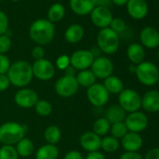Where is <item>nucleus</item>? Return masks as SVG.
<instances>
[{
  "label": "nucleus",
  "mask_w": 159,
  "mask_h": 159,
  "mask_svg": "<svg viewBox=\"0 0 159 159\" xmlns=\"http://www.w3.org/2000/svg\"><path fill=\"white\" fill-rule=\"evenodd\" d=\"M15 146L2 145L0 147V159H19Z\"/></svg>",
  "instance_id": "obj_34"
},
{
  "label": "nucleus",
  "mask_w": 159,
  "mask_h": 159,
  "mask_svg": "<svg viewBox=\"0 0 159 159\" xmlns=\"http://www.w3.org/2000/svg\"><path fill=\"white\" fill-rule=\"evenodd\" d=\"M75 78L77 80V83H78L79 86L85 87V88H89L90 86L95 84L96 81H97V78L95 77V75L91 71V69H85V70L79 71L76 74Z\"/></svg>",
  "instance_id": "obj_26"
},
{
  "label": "nucleus",
  "mask_w": 159,
  "mask_h": 159,
  "mask_svg": "<svg viewBox=\"0 0 159 159\" xmlns=\"http://www.w3.org/2000/svg\"><path fill=\"white\" fill-rule=\"evenodd\" d=\"M33 76L42 82L52 80L55 74V66L48 59H40L34 62L32 65Z\"/></svg>",
  "instance_id": "obj_9"
},
{
  "label": "nucleus",
  "mask_w": 159,
  "mask_h": 159,
  "mask_svg": "<svg viewBox=\"0 0 159 159\" xmlns=\"http://www.w3.org/2000/svg\"><path fill=\"white\" fill-rule=\"evenodd\" d=\"M11 65V60L6 54H0V75L7 74Z\"/></svg>",
  "instance_id": "obj_37"
},
{
  "label": "nucleus",
  "mask_w": 159,
  "mask_h": 159,
  "mask_svg": "<svg viewBox=\"0 0 159 159\" xmlns=\"http://www.w3.org/2000/svg\"><path fill=\"white\" fill-rule=\"evenodd\" d=\"M118 105L126 113L138 111L141 109V96L134 89L125 88L118 95Z\"/></svg>",
  "instance_id": "obj_6"
},
{
  "label": "nucleus",
  "mask_w": 159,
  "mask_h": 159,
  "mask_svg": "<svg viewBox=\"0 0 159 159\" xmlns=\"http://www.w3.org/2000/svg\"><path fill=\"white\" fill-rule=\"evenodd\" d=\"M143 159H159V147H153L147 151Z\"/></svg>",
  "instance_id": "obj_42"
},
{
  "label": "nucleus",
  "mask_w": 159,
  "mask_h": 159,
  "mask_svg": "<svg viewBox=\"0 0 159 159\" xmlns=\"http://www.w3.org/2000/svg\"><path fill=\"white\" fill-rule=\"evenodd\" d=\"M125 27H126L125 23L121 18H113L111 25H110V28L112 29L117 34L123 33L125 30Z\"/></svg>",
  "instance_id": "obj_35"
},
{
  "label": "nucleus",
  "mask_w": 159,
  "mask_h": 159,
  "mask_svg": "<svg viewBox=\"0 0 159 159\" xmlns=\"http://www.w3.org/2000/svg\"><path fill=\"white\" fill-rule=\"evenodd\" d=\"M55 29L52 23L46 19L36 20L29 27V37L38 45L49 44L54 38Z\"/></svg>",
  "instance_id": "obj_2"
},
{
  "label": "nucleus",
  "mask_w": 159,
  "mask_h": 159,
  "mask_svg": "<svg viewBox=\"0 0 159 159\" xmlns=\"http://www.w3.org/2000/svg\"><path fill=\"white\" fill-rule=\"evenodd\" d=\"M31 55H32V57L35 59V61L40 60V59H43V58H44L45 51H44V49H43L41 46L38 45V46H36V47L33 48V50H32V52H31Z\"/></svg>",
  "instance_id": "obj_40"
},
{
  "label": "nucleus",
  "mask_w": 159,
  "mask_h": 159,
  "mask_svg": "<svg viewBox=\"0 0 159 159\" xmlns=\"http://www.w3.org/2000/svg\"><path fill=\"white\" fill-rule=\"evenodd\" d=\"M7 76L11 85L18 88H25L31 84L34 78L32 66L27 61H16L11 65Z\"/></svg>",
  "instance_id": "obj_1"
},
{
  "label": "nucleus",
  "mask_w": 159,
  "mask_h": 159,
  "mask_svg": "<svg viewBox=\"0 0 159 159\" xmlns=\"http://www.w3.org/2000/svg\"><path fill=\"white\" fill-rule=\"evenodd\" d=\"M64 72H65V75H66V76L75 77V76H76V72H77V70H76L72 66H68L64 70Z\"/></svg>",
  "instance_id": "obj_47"
},
{
  "label": "nucleus",
  "mask_w": 159,
  "mask_h": 159,
  "mask_svg": "<svg viewBox=\"0 0 159 159\" xmlns=\"http://www.w3.org/2000/svg\"><path fill=\"white\" fill-rule=\"evenodd\" d=\"M36 112L42 117H47L49 116L52 111V106L48 100L44 99H39V101L36 103L34 107Z\"/></svg>",
  "instance_id": "obj_32"
},
{
  "label": "nucleus",
  "mask_w": 159,
  "mask_h": 159,
  "mask_svg": "<svg viewBox=\"0 0 159 159\" xmlns=\"http://www.w3.org/2000/svg\"><path fill=\"white\" fill-rule=\"evenodd\" d=\"M11 47V39L8 35L0 36V54L7 53Z\"/></svg>",
  "instance_id": "obj_36"
},
{
  "label": "nucleus",
  "mask_w": 159,
  "mask_h": 159,
  "mask_svg": "<svg viewBox=\"0 0 159 159\" xmlns=\"http://www.w3.org/2000/svg\"><path fill=\"white\" fill-rule=\"evenodd\" d=\"M84 159H106V157L103 152L97 151V152H88V154L86 155Z\"/></svg>",
  "instance_id": "obj_45"
},
{
  "label": "nucleus",
  "mask_w": 159,
  "mask_h": 159,
  "mask_svg": "<svg viewBox=\"0 0 159 159\" xmlns=\"http://www.w3.org/2000/svg\"><path fill=\"white\" fill-rule=\"evenodd\" d=\"M136 68H137V66H136V65H133V64H131V65L128 66V70H129L130 73H134V74H135Z\"/></svg>",
  "instance_id": "obj_49"
},
{
  "label": "nucleus",
  "mask_w": 159,
  "mask_h": 159,
  "mask_svg": "<svg viewBox=\"0 0 159 159\" xmlns=\"http://www.w3.org/2000/svg\"><path fill=\"white\" fill-rule=\"evenodd\" d=\"M135 75L139 84L144 86L151 87L157 84L159 69L153 63L149 61H143L142 63L137 65Z\"/></svg>",
  "instance_id": "obj_5"
},
{
  "label": "nucleus",
  "mask_w": 159,
  "mask_h": 159,
  "mask_svg": "<svg viewBox=\"0 0 159 159\" xmlns=\"http://www.w3.org/2000/svg\"><path fill=\"white\" fill-rule=\"evenodd\" d=\"M65 13H66L65 7L60 3H55V4L52 5L49 9L48 20L52 24L60 22L64 18Z\"/></svg>",
  "instance_id": "obj_29"
},
{
  "label": "nucleus",
  "mask_w": 159,
  "mask_h": 159,
  "mask_svg": "<svg viewBox=\"0 0 159 159\" xmlns=\"http://www.w3.org/2000/svg\"><path fill=\"white\" fill-rule=\"evenodd\" d=\"M98 48L106 54H113L119 49V35L110 27L101 29L97 37Z\"/></svg>",
  "instance_id": "obj_4"
},
{
  "label": "nucleus",
  "mask_w": 159,
  "mask_h": 159,
  "mask_svg": "<svg viewBox=\"0 0 159 159\" xmlns=\"http://www.w3.org/2000/svg\"><path fill=\"white\" fill-rule=\"evenodd\" d=\"M11 1H13V2H17V1H19V0H11Z\"/></svg>",
  "instance_id": "obj_51"
},
{
  "label": "nucleus",
  "mask_w": 159,
  "mask_h": 159,
  "mask_svg": "<svg viewBox=\"0 0 159 159\" xmlns=\"http://www.w3.org/2000/svg\"><path fill=\"white\" fill-rule=\"evenodd\" d=\"M157 59H158V61H159V49H158V51H157Z\"/></svg>",
  "instance_id": "obj_50"
},
{
  "label": "nucleus",
  "mask_w": 159,
  "mask_h": 159,
  "mask_svg": "<svg viewBox=\"0 0 159 159\" xmlns=\"http://www.w3.org/2000/svg\"><path fill=\"white\" fill-rule=\"evenodd\" d=\"M0 1H2V0H0Z\"/></svg>",
  "instance_id": "obj_53"
},
{
  "label": "nucleus",
  "mask_w": 159,
  "mask_h": 159,
  "mask_svg": "<svg viewBox=\"0 0 159 159\" xmlns=\"http://www.w3.org/2000/svg\"><path fill=\"white\" fill-rule=\"evenodd\" d=\"M106 90L109 92V94H113V95H119L124 89V83L123 81L118 78L117 76L111 75L108 77L107 79L104 80V83L102 84Z\"/></svg>",
  "instance_id": "obj_24"
},
{
  "label": "nucleus",
  "mask_w": 159,
  "mask_h": 159,
  "mask_svg": "<svg viewBox=\"0 0 159 159\" xmlns=\"http://www.w3.org/2000/svg\"><path fill=\"white\" fill-rule=\"evenodd\" d=\"M141 108L149 113L159 111V91L150 90L141 96Z\"/></svg>",
  "instance_id": "obj_18"
},
{
  "label": "nucleus",
  "mask_w": 159,
  "mask_h": 159,
  "mask_svg": "<svg viewBox=\"0 0 159 159\" xmlns=\"http://www.w3.org/2000/svg\"><path fill=\"white\" fill-rule=\"evenodd\" d=\"M15 149L19 154V156L22 157H28L30 156L34 151H35V146L33 141L28 139V138H24L22 139L15 146Z\"/></svg>",
  "instance_id": "obj_27"
},
{
  "label": "nucleus",
  "mask_w": 159,
  "mask_h": 159,
  "mask_svg": "<svg viewBox=\"0 0 159 159\" xmlns=\"http://www.w3.org/2000/svg\"><path fill=\"white\" fill-rule=\"evenodd\" d=\"M26 127L16 122H7L0 125V142L3 145H16L25 137Z\"/></svg>",
  "instance_id": "obj_3"
},
{
  "label": "nucleus",
  "mask_w": 159,
  "mask_h": 159,
  "mask_svg": "<svg viewBox=\"0 0 159 159\" xmlns=\"http://www.w3.org/2000/svg\"><path fill=\"white\" fill-rule=\"evenodd\" d=\"M128 15L134 20H142L148 15V4L145 0H128L126 4Z\"/></svg>",
  "instance_id": "obj_15"
},
{
  "label": "nucleus",
  "mask_w": 159,
  "mask_h": 159,
  "mask_svg": "<svg viewBox=\"0 0 159 159\" xmlns=\"http://www.w3.org/2000/svg\"><path fill=\"white\" fill-rule=\"evenodd\" d=\"M79 84L75 77L64 75L54 84V91L61 98H70L76 95L79 90Z\"/></svg>",
  "instance_id": "obj_7"
},
{
  "label": "nucleus",
  "mask_w": 159,
  "mask_h": 159,
  "mask_svg": "<svg viewBox=\"0 0 159 159\" xmlns=\"http://www.w3.org/2000/svg\"><path fill=\"white\" fill-rule=\"evenodd\" d=\"M9 28V19L5 12L0 11V36L5 35Z\"/></svg>",
  "instance_id": "obj_38"
},
{
  "label": "nucleus",
  "mask_w": 159,
  "mask_h": 159,
  "mask_svg": "<svg viewBox=\"0 0 159 159\" xmlns=\"http://www.w3.org/2000/svg\"><path fill=\"white\" fill-rule=\"evenodd\" d=\"M110 129L111 124L105 117L98 118L93 124V132L98 135L99 137L107 136V134L110 133Z\"/></svg>",
  "instance_id": "obj_31"
},
{
  "label": "nucleus",
  "mask_w": 159,
  "mask_h": 159,
  "mask_svg": "<svg viewBox=\"0 0 159 159\" xmlns=\"http://www.w3.org/2000/svg\"><path fill=\"white\" fill-rule=\"evenodd\" d=\"M119 159H143V156L139 152H125Z\"/></svg>",
  "instance_id": "obj_41"
},
{
  "label": "nucleus",
  "mask_w": 159,
  "mask_h": 159,
  "mask_svg": "<svg viewBox=\"0 0 159 159\" xmlns=\"http://www.w3.org/2000/svg\"><path fill=\"white\" fill-rule=\"evenodd\" d=\"M120 145L125 152H139L143 146V139L139 133L127 132L121 139Z\"/></svg>",
  "instance_id": "obj_19"
},
{
  "label": "nucleus",
  "mask_w": 159,
  "mask_h": 159,
  "mask_svg": "<svg viewBox=\"0 0 159 159\" xmlns=\"http://www.w3.org/2000/svg\"><path fill=\"white\" fill-rule=\"evenodd\" d=\"M72 11L78 15H87L96 8V0H70Z\"/></svg>",
  "instance_id": "obj_20"
},
{
  "label": "nucleus",
  "mask_w": 159,
  "mask_h": 159,
  "mask_svg": "<svg viewBox=\"0 0 159 159\" xmlns=\"http://www.w3.org/2000/svg\"><path fill=\"white\" fill-rule=\"evenodd\" d=\"M112 3L118 7H123V6H126L128 0H111Z\"/></svg>",
  "instance_id": "obj_48"
},
{
  "label": "nucleus",
  "mask_w": 159,
  "mask_h": 159,
  "mask_svg": "<svg viewBox=\"0 0 159 159\" xmlns=\"http://www.w3.org/2000/svg\"><path fill=\"white\" fill-rule=\"evenodd\" d=\"M128 132L140 133L144 131L149 125V119L145 112L138 111L135 112L127 113L124 121Z\"/></svg>",
  "instance_id": "obj_8"
},
{
  "label": "nucleus",
  "mask_w": 159,
  "mask_h": 159,
  "mask_svg": "<svg viewBox=\"0 0 159 159\" xmlns=\"http://www.w3.org/2000/svg\"><path fill=\"white\" fill-rule=\"evenodd\" d=\"M101 139V137H99L93 131H86L80 137V145L84 151L88 152H97L100 149Z\"/></svg>",
  "instance_id": "obj_17"
},
{
  "label": "nucleus",
  "mask_w": 159,
  "mask_h": 159,
  "mask_svg": "<svg viewBox=\"0 0 159 159\" xmlns=\"http://www.w3.org/2000/svg\"><path fill=\"white\" fill-rule=\"evenodd\" d=\"M111 3V0H96V7H104L109 9Z\"/></svg>",
  "instance_id": "obj_46"
},
{
  "label": "nucleus",
  "mask_w": 159,
  "mask_h": 159,
  "mask_svg": "<svg viewBox=\"0 0 159 159\" xmlns=\"http://www.w3.org/2000/svg\"><path fill=\"white\" fill-rule=\"evenodd\" d=\"M113 69L114 66L112 61L106 56L96 57L91 66V71L94 73L95 77L99 80H105L111 76Z\"/></svg>",
  "instance_id": "obj_12"
},
{
  "label": "nucleus",
  "mask_w": 159,
  "mask_h": 159,
  "mask_svg": "<svg viewBox=\"0 0 159 159\" xmlns=\"http://www.w3.org/2000/svg\"><path fill=\"white\" fill-rule=\"evenodd\" d=\"M11 85L10 80L7 76V74L0 75V92L6 91Z\"/></svg>",
  "instance_id": "obj_43"
},
{
  "label": "nucleus",
  "mask_w": 159,
  "mask_h": 159,
  "mask_svg": "<svg viewBox=\"0 0 159 159\" xmlns=\"http://www.w3.org/2000/svg\"><path fill=\"white\" fill-rule=\"evenodd\" d=\"M93 52L89 50H79L74 52L69 57L70 66H72L76 70L82 71L89 69L95 60Z\"/></svg>",
  "instance_id": "obj_10"
},
{
  "label": "nucleus",
  "mask_w": 159,
  "mask_h": 159,
  "mask_svg": "<svg viewBox=\"0 0 159 159\" xmlns=\"http://www.w3.org/2000/svg\"><path fill=\"white\" fill-rule=\"evenodd\" d=\"M86 97L88 101L95 107L105 106L110 99V94L102 84H95L87 88Z\"/></svg>",
  "instance_id": "obj_11"
},
{
  "label": "nucleus",
  "mask_w": 159,
  "mask_h": 159,
  "mask_svg": "<svg viewBox=\"0 0 159 159\" xmlns=\"http://www.w3.org/2000/svg\"><path fill=\"white\" fill-rule=\"evenodd\" d=\"M55 66L57 68L59 69H62V70H65L68 66H70V60H69V57L66 54H63V55H60L57 59H56V62H55Z\"/></svg>",
  "instance_id": "obj_39"
},
{
  "label": "nucleus",
  "mask_w": 159,
  "mask_h": 159,
  "mask_svg": "<svg viewBox=\"0 0 159 159\" xmlns=\"http://www.w3.org/2000/svg\"><path fill=\"white\" fill-rule=\"evenodd\" d=\"M126 114L127 113L118 104H114L110 106L106 110L104 117L109 121L111 125H112V124L124 122L126 117Z\"/></svg>",
  "instance_id": "obj_22"
},
{
  "label": "nucleus",
  "mask_w": 159,
  "mask_h": 159,
  "mask_svg": "<svg viewBox=\"0 0 159 159\" xmlns=\"http://www.w3.org/2000/svg\"><path fill=\"white\" fill-rule=\"evenodd\" d=\"M126 55L128 60L133 65H139L142 63L145 59V50L144 47L139 43H132L127 47Z\"/></svg>",
  "instance_id": "obj_21"
},
{
  "label": "nucleus",
  "mask_w": 159,
  "mask_h": 159,
  "mask_svg": "<svg viewBox=\"0 0 159 159\" xmlns=\"http://www.w3.org/2000/svg\"><path fill=\"white\" fill-rule=\"evenodd\" d=\"M90 14L92 23L101 29L109 27L113 19L111 11L104 7H96Z\"/></svg>",
  "instance_id": "obj_14"
},
{
  "label": "nucleus",
  "mask_w": 159,
  "mask_h": 159,
  "mask_svg": "<svg viewBox=\"0 0 159 159\" xmlns=\"http://www.w3.org/2000/svg\"><path fill=\"white\" fill-rule=\"evenodd\" d=\"M14 101L20 108L31 109L34 108L36 103L39 101V96L35 90L25 87L16 92L14 96Z\"/></svg>",
  "instance_id": "obj_13"
},
{
  "label": "nucleus",
  "mask_w": 159,
  "mask_h": 159,
  "mask_svg": "<svg viewBox=\"0 0 159 159\" xmlns=\"http://www.w3.org/2000/svg\"><path fill=\"white\" fill-rule=\"evenodd\" d=\"M139 40L143 47L147 49H156L159 47V31L154 27L146 26L140 31Z\"/></svg>",
  "instance_id": "obj_16"
},
{
  "label": "nucleus",
  "mask_w": 159,
  "mask_h": 159,
  "mask_svg": "<svg viewBox=\"0 0 159 159\" xmlns=\"http://www.w3.org/2000/svg\"><path fill=\"white\" fill-rule=\"evenodd\" d=\"M61 137H62V133L57 125H49L44 130V139L48 144L56 145V143L60 141Z\"/></svg>",
  "instance_id": "obj_28"
},
{
  "label": "nucleus",
  "mask_w": 159,
  "mask_h": 159,
  "mask_svg": "<svg viewBox=\"0 0 159 159\" xmlns=\"http://www.w3.org/2000/svg\"><path fill=\"white\" fill-rule=\"evenodd\" d=\"M59 150L56 145L45 144L39 147L36 152V159H57Z\"/></svg>",
  "instance_id": "obj_25"
},
{
  "label": "nucleus",
  "mask_w": 159,
  "mask_h": 159,
  "mask_svg": "<svg viewBox=\"0 0 159 159\" xmlns=\"http://www.w3.org/2000/svg\"><path fill=\"white\" fill-rule=\"evenodd\" d=\"M127 132H128V130L124 122L111 125V129H110L111 136L117 139H122L126 135Z\"/></svg>",
  "instance_id": "obj_33"
},
{
  "label": "nucleus",
  "mask_w": 159,
  "mask_h": 159,
  "mask_svg": "<svg viewBox=\"0 0 159 159\" xmlns=\"http://www.w3.org/2000/svg\"><path fill=\"white\" fill-rule=\"evenodd\" d=\"M84 36V29L81 25H71L65 32V39L71 44H75L81 41Z\"/></svg>",
  "instance_id": "obj_23"
},
{
  "label": "nucleus",
  "mask_w": 159,
  "mask_h": 159,
  "mask_svg": "<svg viewBox=\"0 0 159 159\" xmlns=\"http://www.w3.org/2000/svg\"><path fill=\"white\" fill-rule=\"evenodd\" d=\"M157 84L159 85V77H158V80H157Z\"/></svg>",
  "instance_id": "obj_52"
},
{
  "label": "nucleus",
  "mask_w": 159,
  "mask_h": 159,
  "mask_svg": "<svg viewBox=\"0 0 159 159\" xmlns=\"http://www.w3.org/2000/svg\"><path fill=\"white\" fill-rule=\"evenodd\" d=\"M120 141L119 139L111 137V136H105L101 139V145L100 149H102L106 152H115L120 148Z\"/></svg>",
  "instance_id": "obj_30"
},
{
  "label": "nucleus",
  "mask_w": 159,
  "mask_h": 159,
  "mask_svg": "<svg viewBox=\"0 0 159 159\" xmlns=\"http://www.w3.org/2000/svg\"><path fill=\"white\" fill-rule=\"evenodd\" d=\"M63 159H84V158L81 152L76 151V150H71L65 154Z\"/></svg>",
  "instance_id": "obj_44"
}]
</instances>
